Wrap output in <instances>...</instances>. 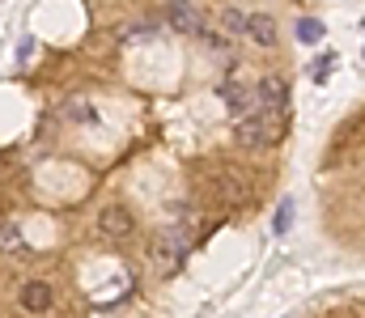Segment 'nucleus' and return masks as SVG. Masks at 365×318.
<instances>
[{"label":"nucleus","instance_id":"9d476101","mask_svg":"<svg viewBox=\"0 0 365 318\" xmlns=\"http://www.w3.org/2000/svg\"><path fill=\"white\" fill-rule=\"evenodd\" d=\"M217 21H221L225 38H242V34H247V9H238V4H225V9L217 13Z\"/></svg>","mask_w":365,"mask_h":318},{"label":"nucleus","instance_id":"dca6fc26","mask_svg":"<svg viewBox=\"0 0 365 318\" xmlns=\"http://www.w3.org/2000/svg\"><path fill=\"white\" fill-rule=\"evenodd\" d=\"M331 64H336V55H331V51H327V55H319V60L310 64V77H314V81H327V73H331Z\"/></svg>","mask_w":365,"mask_h":318},{"label":"nucleus","instance_id":"f03ea898","mask_svg":"<svg viewBox=\"0 0 365 318\" xmlns=\"http://www.w3.org/2000/svg\"><path fill=\"white\" fill-rule=\"evenodd\" d=\"M187 250H191V233L175 225V229H166V233H158V238H153L149 259H153V267H158V272H179L182 259H187Z\"/></svg>","mask_w":365,"mask_h":318},{"label":"nucleus","instance_id":"7ed1b4c3","mask_svg":"<svg viewBox=\"0 0 365 318\" xmlns=\"http://www.w3.org/2000/svg\"><path fill=\"white\" fill-rule=\"evenodd\" d=\"M234 136L242 149H272L284 132L276 123H268L264 115H247V119H234Z\"/></svg>","mask_w":365,"mask_h":318},{"label":"nucleus","instance_id":"4468645a","mask_svg":"<svg viewBox=\"0 0 365 318\" xmlns=\"http://www.w3.org/2000/svg\"><path fill=\"white\" fill-rule=\"evenodd\" d=\"M0 246H4V250H26V246H21V229H17V225H0Z\"/></svg>","mask_w":365,"mask_h":318},{"label":"nucleus","instance_id":"423d86ee","mask_svg":"<svg viewBox=\"0 0 365 318\" xmlns=\"http://www.w3.org/2000/svg\"><path fill=\"white\" fill-rule=\"evenodd\" d=\"M51 306H56V289H51L47 280L21 285V310H26V314H47Z\"/></svg>","mask_w":365,"mask_h":318},{"label":"nucleus","instance_id":"1a4fd4ad","mask_svg":"<svg viewBox=\"0 0 365 318\" xmlns=\"http://www.w3.org/2000/svg\"><path fill=\"white\" fill-rule=\"evenodd\" d=\"M217 196H221L225 204H242V200L251 196V187H247V179H242L238 170H221V174H217Z\"/></svg>","mask_w":365,"mask_h":318},{"label":"nucleus","instance_id":"ddd939ff","mask_svg":"<svg viewBox=\"0 0 365 318\" xmlns=\"http://www.w3.org/2000/svg\"><path fill=\"white\" fill-rule=\"evenodd\" d=\"M195 38H200L208 51H225V47H230V38H225V34H217V30H208V26H200V30H195Z\"/></svg>","mask_w":365,"mask_h":318},{"label":"nucleus","instance_id":"39448f33","mask_svg":"<svg viewBox=\"0 0 365 318\" xmlns=\"http://www.w3.org/2000/svg\"><path fill=\"white\" fill-rule=\"evenodd\" d=\"M132 229H136L132 208H123V204H106V208L98 212V233H102V238L123 242V238H132Z\"/></svg>","mask_w":365,"mask_h":318},{"label":"nucleus","instance_id":"0eeeda50","mask_svg":"<svg viewBox=\"0 0 365 318\" xmlns=\"http://www.w3.org/2000/svg\"><path fill=\"white\" fill-rule=\"evenodd\" d=\"M166 21H170V30H179V34H195V30L204 26L200 9H195L191 0H170V9H166Z\"/></svg>","mask_w":365,"mask_h":318},{"label":"nucleus","instance_id":"f257e3e1","mask_svg":"<svg viewBox=\"0 0 365 318\" xmlns=\"http://www.w3.org/2000/svg\"><path fill=\"white\" fill-rule=\"evenodd\" d=\"M289 110H293V106H289V81L276 77V73L264 77V81L255 85V115H264L268 123H276V127L284 132V127H289Z\"/></svg>","mask_w":365,"mask_h":318},{"label":"nucleus","instance_id":"2eb2a0df","mask_svg":"<svg viewBox=\"0 0 365 318\" xmlns=\"http://www.w3.org/2000/svg\"><path fill=\"white\" fill-rule=\"evenodd\" d=\"M153 34H158V26H132V30H119L123 43H145V38H153Z\"/></svg>","mask_w":365,"mask_h":318},{"label":"nucleus","instance_id":"20e7f679","mask_svg":"<svg viewBox=\"0 0 365 318\" xmlns=\"http://www.w3.org/2000/svg\"><path fill=\"white\" fill-rule=\"evenodd\" d=\"M217 98L225 102V110H230L234 119L255 115V85H251V81H221V85H217Z\"/></svg>","mask_w":365,"mask_h":318},{"label":"nucleus","instance_id":"a211bd4d","mask_svg":"<svg viewBox=\"0 0 365 318\" xmlns=\"http://www.w3.org/2000/svg\"><path fill=\"white\" fill-rule=\"evenodd\" d=\"M34 47H38V43H34V34H26V38H21V43H17V60H21V64H26V60H30V55H34Z\"/></svg>","mask_w":365,"mask_h":318},{"label":"nucleus","instance_id":"9b49d317","mask_svg":"<svg viewBox=\"0 0 365 318\" xmlns=\"http://www.w3.org/2000/svg\"><path fill=\"white\" fill-rule=\"evenodd\" d=\"M323 21H314V17H302L297 21V43H306V47H314V43H323Z\"/></svg>","mask_w":365,"mask_h":318},{"label":"nucleus","instance_id":"f8f14e48","mask_svg":"<svg viewBox=\"0 0 365 318\" xmlns=\"http://www.w3.org/2000/svg\"><path fill=\"white\" fill-rule=\"evenodd\" d=\"M64 115H68L73 123H93V119H98V110H93V102H86V98H73V102L64 106Z\"/></svg>","mask_w":365,"mask_h":318},{"label":"nucleus","instance_id":"6e6552de","mask_svg":"<svg viewBox=\"0 0 365 318\" xmlns=\"http://www.w3.org/2000/svg\"><path fill=\"white\" fill-rule=\"evenodd\" d=\"M247 43H255V47H276V21L272 13H247V34H242Z\"/></svg>","mask_w":365,"mask_h":318},{"label":"nucleus","instance_id":"f3484780","mask_svg":"<svg viewBox=\"0 0 365 318\" xmlns=\"http://www.w3.org/2000/svg\"><path fill=\"white\" fill-rule=\"evenodd\" d=\"M289 221H293V200H280V208H276L272 229H276V233H284V229H289Z\"/></svg>","mask_w":365,"mask_h":318}]
</instances>
